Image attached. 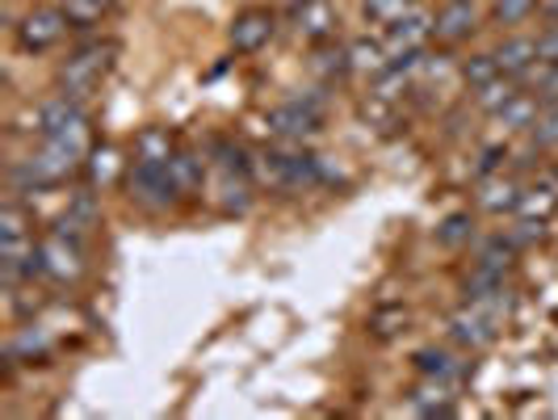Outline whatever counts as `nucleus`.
Returning <instances> with one entry per match:
<instances>
[{
    "instance_id": "15",
    "label": "nucleus",
    "mask_w": 558,
    "mask_h": 420,
    "mask_svg": "<svg viewBox=\"0 0 558 420\" xmlns=\"http://www.w3.org/2000/svg\"><path fill=\"white\" fill-rule=\"evenodd\" d=\"M274 29H278V17H274L269 9H244V13L231 22V47H235L240 56H252V51H260V47L274 38Z\"/></svg>"
},
{
    "instance_id": "27",
    "label": "nucleus",
    "mask_w": 558,
    "mask_h": 420,
    "mask_svg": "<svg viewBox=\"0 0 558 420\" xmlns=\"http://www.w3.org/2000/svg\"><path fill=\"white\" fill-rule=\"evenodd\" d=\"M311 72H315L319 81H336V76L353 72V68H349V47H324V43H319V51L311 59Z\"/></svg>"
},
{
    "instance_id": "18",
    "label": "nucleus",
    "mask_w": 558,
    "mask_h": 420,
    "mask_svg": "<svg viewBox=\"0 0 558 420\" xmlns=\"http://www.w3.org/2000/svg\"><path fill=\"white\" fill-rule=\"evenodd\" d=\"M537 113H542V97H537V93H530V88H521V93H517V97H512L504 110L492 113V122L500 127L504 135H521V131L530 135V127L537 122Z\"/></svg>"
},
{
    "instance_id": "16",
    "label": "nucleus",
    "mask_w": 558,
    "mask_h": 420,
    "mask_svg": "<svg viewBox=\"0 0 558 420\" xmlns=\"http://www.w3.org/2000/svg\"><path fill=\"white\" fill-rule=\"evenodd\" d=\"M521 185L512 181V177H487V181H478V194H475V206L483 215H517V206H521Z\"/></svg>"
},
{
    "instance_id": "3",
    "label": "nucleus",
    "mask_w": 558,
    "mask_h": 420,
    "mask_svg": "<svg viewBox=\"0 0 558 420\" xmlns=\"http://www.w3.org/2000/svg\"><path fill=\"white\" fill-rule=\"evenodd\" d=\"M34 131L43 140H63L72 143V147H81V152H88V110L76 97H63V93L47 97L34 110Z\"/></svg>"
},
{
    "instance_id": "14",
    "label": "nucleus",
    "mask_w": 558,
    "mask_h": 420,
    "mask_svg": "<svg viewBox=\"0 0 558 420\" xmlns=\"http://www.w3.org/2000/svg\"><path fill=\"white\" fill-rule=\"evenodd\" d=\"M496 63H500V72L504 76H525L533 63H537V29H508L500 43H496Z\"/></svg>"
},
{
    "instance_id": "11",
    "label": "nucleus",
    "mask_w": 558,
    "mask_h": 420,
    "mask_svg": "<svg viewBox=\"0 0 558 420\" xmlns=\"http://www.w3.org/2000/svg\"><path fill=\"white\" fill-rule=\"evenodd\" d=\"M210 197H215V206L223 211V215H244L252 206V181H248V168L244 165H223L215 168V177H210Z\"/></svg>"
},
{
    "instance_id": "8",
    "label": "nucleus",
    "mask_w": 558,
    "mask_h": 420,
    "mask_svg": "<svg viewBox=\"0 0 558 420\" xmlns=\"http://www.w3.org/2000/svg\"><path fill=\"white\" fill-rule=\"evenodd\" d=\"M483 17L487 13L478 9V0H441L433 9V38L446 43V47H458V43L475 38L483 29Z\"/></svg>"
},
{
    "instance_id": "13",
    "label": "nucleus",
    "mask_w": 558,
    "mask_h": 420,
    "mask_svg": "<svg viewBox=\"0 0 558 420\" xmlns=\"http://www.w3.org/2000/svg\"><path fill=\"white\" fill-rule=\"evenodd\" d=\"M471 353L462 349V353H453L446 345H428V349H420L416 353V370L420 379H437V383H449L453 392L466 383V374H471V362H466Z\"/></svg>"
},
{
    "instance_id": "28",
    "label": "nucleus",
    "mask_w": 558,
    "mask_h": 420,
    "mask_svg": "<svg viewBox=\"0 0 558 420\" xmlns=\"http://www.w3.org/2000/svg\"><path fill=\"white\" fill-rule=\"evenodd\" d=\"M168 172H172L177 190H181V194H190V190H197V185H202V172H206V165H202L197 156H190V152H172Z\"/></svg>"
},
{
    "instance_id": "17",
    "label": "nucleus",
    "mask_w": 558,
    "mask_h": 420,
    "mask_svg": "<svg viewBox=\"0 0 558 420\" xmlns=\"http://www.w3.org/2000/svg\"><path fill=\"white\" fill-rule=\"evenodd\" d=\"M391 63H395V56H391V47H387V38H353V43H349V68H353L357 76L378 81Z\"/></svg>"
},
{
    "instance_id": "31",
    "label": "nucleus",
    "mask_w": 558,
    "mask_h": 420,
    "mask_svg": "<svg viewBox=\"0 0 558 420\" xmlns=\"http://www.w3.org/2000/svg\"><path fill=\"white\" fill-rule=\"evenodd\" d=\"M135 156L140 160H172V140L160 127H147L140 140H135Z\"/></svg>"
},
{
    "instance_id": "24",
    "label": "nucleus",
    "mask_w": 558,
    "mask_h": 420,
    "mask_svg": "<svg viewBox=\"0 0 558 420\" xmlns=\"http://www.w3.org/2000/svg\"><path fill=\"white\" fill-rule=\"evenodd\" d=\"M558 211V190L555 185H533L521 194V206H517V219H533V224H546Z\"/></svg>"
},
{
    "instance_id": "34",
    "label": "nucleus",
    "mask_w": 558,
    "mask_h": 420,
    "mask_svg": "<svg viewBox=\"0 0 558 420\" xmlns=\"http://www.w3.org/2000/svg\"><path fill=\"white\" fill-rule=\"evenodd\" d=\"M110 160H113V152L110 147H101V152H93V160H88V172H93V181H106L110 177Z\"/></svg>"
},
{
    "instance_id": "12",
    "label": "nucleus",
    "mask_w": 558,
    "mask_h": 420,
    "mask_svg": "<svg viewBox=\"0 0 558 420\" xmlns=\"http://www.w3.org/2000/svg\"><path fill=\"white\" fill-rule=\"evenodd\" d=\"M428 43H433V13H428L424 4H416L412 13H403L399 22L387 26V47H391L395 59L416 56V51H424Z\"/></svg>"
},
{
    "instance_id": "25",
    "label": "nucleus",
    "mask_w": 558,
    "mask_h": 420,
    "mask_svg": "<svg viewBox=\"0 0 558 420\" xmlns=\"http://www.w3.org/2000/svg\"><path fill=\"white\" fill-rule=\"evenodd\" d=\"M59 9L68 17V26L88 29V26H101V17L110 13V0H63Z\"/></svg>"
},
{
    "instance_id": "1",
    "label": "nucleus",
    "mask_w": 558,
    "mask_h": 420,
    "mask_svg": "<svg viewBox=\"0 0 558 420\" xmlns=\"http://www.w3.org/2000/svg\"><path fill=\"white\" fill-rule=\"evenodd\" d=\"M0 236H4L0 281H4V295H17V286L38 274V244L29 231V211L17 202V194H9L0 206Z\"/></svg>"
},
{
    "instance_id": "2",
    "label": "nucleus",
    "mask_w": 558,
    "mask_h": 420,
    "mask_svg": "<svg viewBox=\"0 0 558 420\" xmlns=\"http://www.w3.org/2000/svg\"><path fill=\"white\" fill-rule=\"evenodd\" d=\"M113 56H118V43H110V38H106V43H84V47H76L72 56L59 63V72H56L59 93L84 101L97 84L106 81Z\"/></svg>"
},
{
    "instance_id": "26",
    "label": "nucleus",
    "mask_w": 558,
    "mask_h": 420,
    "mask_svg": "<svg viewBox=\"0 0 558 420\" xmlns=\"http://www.w3.org/2000/svg\"><path fill=\"white\" fill-rule=\"evenodd\" d=\"M458 72H462V81L471 84V88H483L487 81L504 76L500 63H496V56H492V51H475V56H466L462 63H458Z\"/></svg>"
},
{
    "instance_id": "10",
    "label": "nucleus",
    "mask_w": 558,
    "mask_h": 420,
    "mask_svg": "<svg viewBox=\"0 0 558 420\" xmlns=\"http://www.w3.org/2000/svg\"><path fill=\"white\" fill-rule=\"evenodd\" d=\"M319 118H324V106L315 97H307V101L294 97V101H286V106H278V110L269 113V131L281 135V140L303 143L319 131Z\"/></svg>"
},
{
    "instance_id": "30",
    "label": "nucleus",
    "mask_w": 558,
    "mask_h": 420,
    "mask_svg": "<svg viewBox=\"0 0 558 420\" xmlns=\"http://www.w3.org/2000/svg\"><path fill=\"white\" fill-rule=\"evenodd\" d=\"M416 4L420 0H362V13L365 22H374V26H391L403 13H412Z\"/></svg>"
},
{
    "instance_id": "29",
    "label": "nucleus",
    "mask_w": 558,
    "mask_h": 420,
    "mask_svg": "<svg viewBox=\"0 0 558 420\" xmlns=\"http://www.w3.org/2000/svg\"><path fill=\"white\" fill-rule=\"evenodd\" d=\"M530 143L542 152H555L558 147V101H542V113L530 127Z\"/></svg>"
},
{
    "instance_id": "21",
    "label": "nucleus",
    "mask_w": 558,
    "mask_h": 420,
    "mask_svg": "<svg viewBox=\"0 0 558 420\" xmlns=\"http://www.w3.org/2000/svg\"><path fill=\"white\" fill-rule=\"evenodd\" d=\"M97 215H101V206H97V194H88V190H81V194L68 197V211L59 215L56 231H63V236H76V240H84V236H88V227L97 224Z\"/></svg>"
},
{
    "instance_id": "20",
    "label": "nucleus",
    "mask_w": 558,
    "mask_h": 420,
    "mask_svg": "<svg viewBox=\"0 0 558 420\" xmlns=\"http://www.w3.org/2000/svg\"><path fill=\"white\" fill-rule=\"evenodd\" d=\"M453 399L458 392L449 387V383H437V379H424L412 399H408V408L416 412V417H453Z\"/></svg>"
},
{
    "instance_id": "7",
    "label": "nucleus",
    "mask_w": 558,
    "mask_h": 420,
    "mask_svg": "<svg viewBox=\"0 0 558 420\" xmlns=\"http://www.w3.org/2000/svg\"><path fill=\"white\" fill-rule=\"evenodd\" d=\"M500 328H504L500 315H492V311L478 308V303H462V308L449 315V340L458 349H466V353H483L487 345H496Z\"/></svg>"
},
{
    "instance_id": "23",
    "label": "nucleus",
    "mask_w": 558,
    "mask_h": 420,
    "mask_svg": "<svg viewBox=\"0 0 558 420\" xmlns=\"http://www.w3.org/2000/svg\"><path fill=\"white\" fill-rule=\"evenodd\" d=\"M521 88H525V84L517 81V76H496V81H487L483 88H475V110L492 118V113L504 110Z\"/></svg>"
},
{
    "instance_id": "35",
    "label": "nucleus",
    "mask_w": 558,
    "mask_h": 420,
    "mask_svg": "<svg viewBox=\"0 0 558 420\" xmlns=\"http://www.w3.org/2000/svg\"><path fill=\"white\" fill-rule=\"evenodd\" d=\"M542 17H546V22H558V0H542Z\"/></svg>"
},
{
    "instance_id": "4",
    "label": "nucleus",
    "mask_w": 558,
    "mask_h": 420,
    "mask_svg": "<svg viewBox=\"0 0 558 420\" xmlns=\"http://www.w3.org/2000/svg\"><path fill=\"white\" fill-rule=\"evenodd\" d=\"M126 197L140 206V211H151V215H160L168 206H177V181H172V172H168V160H140L135 156V165L126 168Z\"/></svg>"
},
{
    "instance_id": "5",
    "label": "nucleus",
    "mask_w": 558,
    "mask_h": 420,
    "mask_svg": "<svg viewBox=\"0 0 558 420\" xmlns=\"http://www.w3.org/2000/svg\"><path fill=\"white\" fill-rule=\"evenodd\" d=\"M88 269L84 261V240L76 236H63V231H51L47 240H38V274L56 286H76Z\"/></svg>"
},
{
    "instance_id": "9",
    "label": "nucleus",
    "mask_w": 558,
    "mask_h": 420,
    "mask_svg": "<svg viewBox=\"0 0 558 420\" xmlns=\"http://www.w3.org/2000/svg\"><path fill=\"white\" fill-rule=\"evenodd\" d=\"M63 34H68L63 9H56V4H38V9H29L26 17L17 22V47L29 51V56H38V51H51Z\"/></svg>"
},
{
    "instance_id": "32",
    "label": "nucleus",
    "mask_w": 558,
    "mask_h": 420,
    "mask_svg": "<svg viewBox=\"0 0 558 420\" xmlns=\"http://www.w3.org/2000/svg\"><path fill=\"white\" fill-rule=\"evenodd\" d=\"M537 63H558V22L537 29Z\"/></svg>"
},
{
    "instance_id": "33",
    "label": "nucleus",
    "mask_w": 558,
    "mask_h": 420,
    "mask_svg": "<svg viewBox=\"0 0 558 420\" xmlns=\"http://www.w3.org/2000/svg\"><path fill=\"white\" fill-rule=\"evenodd\" d=\"M462 240H471V227H466V215H453L441 227V244H462Z\"/></svg>"
},
{
    "instance_id": "22",
    "label": "nucleus",
    "mask_w": 558,
    "mask_h": 420,
    "mask_svg": "<svg viewBox=\"0 0 558 420\" xmlns=\"http://www.w3.org/2000/svg\"><path fill=\"white\" fill-rule=\"evenodd\" d=\"M542 13V0H487V17L500 29H521Z\"/></svg>"
},
{
    "instance_id": "19",
    "label": "nucleus",
    "mask_w": 558,
    "mask_h": 420,
    "mask_svg": "<svg viewBox=\"0 0 558 420\" xmlns=\"http://www.w3.org/2000/svg\"><path fill=\"white\" fill-rule=\"evenodd\" d=\"M294 22H299V34L307 38V43H328L336 29V9L328 0H303L299 4V13H294Z\"/></svg>"
},
{
    "instance_id": "6",
    "label": "nucleus",
    "mask_w": 558,
    "mask_h": 420,
    "mask_svg": "<svg viewBox=\"0 0 558 420\" xmlns=\"http://www.w3.org/2000/svg\"><path fill=\"white\" fill-rule=\"evenodd\" d=\"M256 181L274 190H307L319 181V160L307 152H265L256 160Z\"/></svg>"
}]
</instances>
